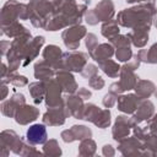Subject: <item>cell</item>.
Listing matches in <instances>:
<instances>
[{"label": "cell", "instance_id": "6da1fadb", "mask_svg": "<svg viewBox=\"0 0 157 157\" xmlns=\"http://www.w3.org/2000/svg\"><path fill=\"white\" fill-rule=\"evenodd\" d=\"M27 139L31 144H43L47 140V130L43 125H32L27 131Z\"/></svg>", "mask_w": 157, "mask_h": 157}]
</instances>
